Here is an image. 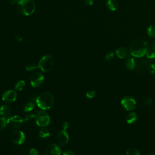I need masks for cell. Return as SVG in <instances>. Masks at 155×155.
I'll use <instances>...</instances> for the list:
<instances>
[{
	"label": "cell",
	"instance_id": "d4e9b609",
	"mask_svg": "<svg viewBox=\"0 0 155 155\" xmlns=\"http://www.w3.org/2000/svg\"><path fill=\"white\" fill-rule=\"evenodd\" d=\"M36 117V115L34 113H27L25 115L24 117V120L25 121H30L31 120H33V119H35Z\"/></svg>",
	"mask_w": 155,
	"mask_h": 155
},
{
	"label": "cell",
	"instance_id": "4316f807",
	"mask_svg": "<svg viewBox=\"0 0 155 155\" xmlns=\"http://www.w3.org/2000/svg\"><path fill=\"white\" fill-rule=\"evenodd\" d=\"M96 95V91L94 90H91V91H88V92H87L85 96L88 99H92Z\"/></svg>",
	"mask_w": 155,
	"mask_h": 155
},
{
	"label": "cell",
	"instance_id": "d590c367",
	"mask_svg": "<svg viewBox=\"0 0 155 155\" xmlns=\"http://www.w3.org/2000/svg\"><path fill=\"white\" fill-rule=\"evenodd\" d=\"M146 155H154V154H152V153H148V154H147Z\"/></svg>",
	"mask_w": 155,
	"mask_h": 155
},
{
	"label": "cell",
	"instance_id": "4dcf8cb0",
	"mask_svg": "<svg viewBox=\"0 0 155 155\" xmlns=\"http://www.w3.org/2000/svg\"><path fill=\"white\" fill-rule=\"evenodd\" d=\"M29 155H39L38 150L35 148H30L29 150Z\"/></svg>",
	"mask_w": 155,
	"mask_h": 155
},
{
	"label": "cell",
	"instance_id": "484cf974",
	"mask_svg": "<svg viewBox=\"0 0 155 155\" xmlns=\"http://www.w3.org/2000/svg\"><path fill=\"white\" fill-rule=\"evenodd\" d=\"M7 120L5 118L0 117V131L4 130L7 126Z\"/></svg>",
	"mask_w": 155,
	"mask_h": 155
},
{
	"label": "cell",
	"instance_id": "8fae6325",
	"mask_svg": "<svg viewBox=\"0 0 155 155\" xmlns=\"http://www.w3.org/2000/svg\"><path fill=\"white\" fill-rule=\"evenodd\" d=\"M61 150L59 147L54 143H52L47 146L44 151L45 155H60Z\"/></svg>",
	"mask_w": 155,
	"mask_h": 155
},
{
	"label": "cell",
	"instance_id": "7c38bea8",
	"mask_svg": "<svg viewBox=\"0 0 155 155\" xmlns=\"http://www.w3.org/2000/svg\"><path fill=\"white\" fill-rule=\"evenodd\" d=\"M56 140L59 143V145L61 146H64L66 145L69 140L68 134L67 133V131L64 130L61 131L57 135Z\"/></svg>",
	"mask_w": 155,
	"mask_h": 155
},
{
	"label": "cell",
	"instance_id": "e0dca14e",
	"mask_svg": "<svg viewBox=\"0 0 155 155\" xmlns=\"http://www.w3.org/2000/svg\"><path fill=\"white\" fill-rule=\"evenodd\" d=\"M137 119V115L135 112H130L126 116V121L128 124H133Z\"/></svg>",
	"mask_w": 155,
	"mask_h": 155
},
{
	"label": "cell",
	"instance_id": "83f0119b",
	"mask_svg": "<svg viewBox=\"0 0 155 155\" xmlns=\"http://www.w3.org/2000/svg\"><path fill=\"white\" fill-rule=\"evenodd\" d=\"M143 104L145 105H150L153 103V99L150 97H146L143 99Z\"/></svg>",
	"mask_w": 155,
	"mask_h": 155
},
{
	"label": "cell",
	"instance_id": "5bb4252c",
	"mask_svg": "<svg viewBox=\"0 0 155 155\" xmlns=\"http://www.w3.org/2000/svg\"><path fill=\"white\" fill-rule=\"evenodd\" d=\"M11 109L7 105H2L0 107V115L1 117L7 118L11 114Z\"/></svg>",
	"mask_w": 155,
	"mask_h": 155
},
{
	"label": "cell",
	"instance_id": "d6a6232c",
	"mask_svg": "<svg viewBox=\"0 0 155 155\" xmlns=\"http://www.w3.org/2000/svg\"><path fill=\"white\" fill-rule=\"evenodd\" d=\"M62 127L63 130L66 131V130L68 128V127H69V124H68V123L67 122H65L62 124Z\"/></svg>",
	"mask_w": 155,
	"mask_h": 155
},
{
	"label": "cell",
	"instance_id": "5b68a950",
	"mask_svg": "<svg viewBox=\"0 0 155 155\" xmlns=\"http://www.w3.org/2000/svg\"><path fill=\"white\" fill-rule=\"evenodd\" d=\"M35 120L36 124L39 127L47 126L50 122V118L48 114L44 111H39L36 114Z\"/></svg>",
	"mask_w": 155,
	"mask_h": 155
},
{
	"label": "cell",
	"instance_id": "277c9868",
	"mask_svg": "<svg viewBox=\"0 0 155 155\" xmlns=\"http://www.w3.org/2000/svg\"><path fill=\"white\" fill-rule=\"evenodd\" d=\"M54 65V60L53 56L49 54L44 56L38 63V67L44 72L51 71Z\"/></svg>",
	"mask_w": 155,
	"mask_h": 155
},
{
	"label": "cell",
	"instance_id": "f1b7e54d",
	"mask_svg": "<svg viewBox=\"0 0 155 155\" xmlns=\"http://www.w3.org/2000/svg\"><path fill=\"white\" fill-rule=\"evenodd\" d=\"M148 69V71L151 74H155V64H151L149 65Z\"/></svg>",
	"mask_w": 155,
	"mask_h": 155
},
{
	"label": "cell",
	"instance_id": "7402d4cb",
	"mask_svg": "<svg viewBox=\"0 0 155 155\" xmlns=\"http://www.w3.org/2000/svg\"><path fill=\"white\" fill-rule=\"evenodd\" d=\"M147 33L148 35L150 37H155V25H151L148 27L147 29Z\"/></svg>",
	"mask_w": 155,
	"mask_h": 155
},
{
	"label": "cell",
	"instance_id": "f546056e",
	"mask_svg": "<svg viewBox=\"0 0 155 155\" xmlns=\"http://www.w3.org/2000/svg\"><path fill=\"white\" fill-rule=\"evenodd\" d=\"M113 57H114V53L112 51H111L106 54L105 59L107 61H110L111 59H112L113 58Z\"/></svg>",
	"mask_w": 155,
	"mask_h": 155
},
{
	"label": "cell",
	"instance_id": "836d02e7",
	"mask_svg": "<svg viewBox=\"0 0 155 155\" xmlns=\"http://www.w3.org/2000/svg\"><path fill=\"white\" fill-rule=\"evenodd\" d=\"M85 2L87 5H92L93 3V0H84Z\"/></svg>",
	"mask_w": 155,
	"mask_h": 155
},
{
	"label": "cell",
	"instance_id": "30bf717a",
	"mask_svg": "<svg viewBox=\"0 0 155 155\" xmlns=\"http://www.w3.org/2000/svg\"><path fill=\"white\" fill-rule=\"evenodd\" d=\"M17 94L15 90H9L5 91L2 96V99L6 103H12L16 99Z\"/></svg>",
	"mask_w": 155,
	"mask_h": 155
},
{
	"label": "cell",
	"instance_id": "ffe728a7",
	"mask_svg": "<svg viewBox=\"0 0 155 155\" xmlns=\"http://www.w3.org/2000/svg\"><path fill=\"white\" fill-rule=\"evenodd\" d=\"M39 136L41 138L47 139L50 136L49 131L46 128L43 127V128H41L39 130Z\"/></svg>",
	"mask_w": 155,
	"mask_h": 155
},
{
	"label": "cell",
	"instance_id": "9a60e30c",
	"mask_svg": "<svg viewBox=\"0 0 155 155\" xmlns=\"http://www.w3.org/2000/svg\"><path fill=\"white\" fill-rule=\"evenodd\" d=\"M107 7L111 11H115L118 8L119 4L117 0H107Z\"/></svg>",
	"mask_w": 155,
	"mask_h": 155
},
{
	"label": "cell",
	"instance_id": "3957f363",
	"mask_svg": "<svg viewBox=\"0 0 155 155\" xmlns=\"http://www.w3.org/2000/svg\"><path fill=\"white\" fill-rule=\"evenodd\" d=\"M17 9L21 14L30 16L35 12V3L33 0H19L18 2Z\"/></svg>",
	"mask_w": 155,
	"mask_h": 155
},
{
	"label": "cell",
	"instance_id": "44dd1931",
	"mask_svg": "<svg viewBox=\"0 0 155 155\" xmlns=\"http://www.w3.org/2000/svg\"><path fill=\"white\" fill-rule=\"evenodd\" d=\"M25 86V83L23 80H19L16 84L15 86V88L16 90L21 91L22 90Z\"/></svg>",
	"mask_w": 155,
	"mask_h": 155
},
{
	"label": "cell",
	"instance_id": "e575fe53",
	"mask_svg": "<svg viewBox=\"0 0 155 155\" xmlns=\"http://www.w3.org/2000/svg\"><path fill=\"white\" fill-rule=\"evenodd\" d=\"M19 0H9V2L10 4H15L16 2H18Z\"/></svg>",
	"mask_w": 155,
	"mask_h": 155
},
{
	"label": "cell",
	"instance_id": "cb8c5ba5",
	"mask_svg": "<svg viewBox=\"0 0 155 155\" xmlns=\"http://www.w3.org/2000/svg\"><path fill=\"white\" fill-rule=\"evenodd\" d=\"M38 67V65H37L36 64L33 63V62H30L28 63L26 66H25V69L27 71H33L35 69H36Z\"/></svg>",
	"mask_w": 155,
	"mask_h": 155
},
{
	"label": "cell",
	"instance_id": "4fadbf2b",
	"mask_svg": "<svg viewBox=\"0 0 155 155\" xmlns=\"http://www.w3.org/2000/svg\"><path fill=\"white\" fill-rule=\"evenodd\" d=\"M116 53L120 59L127 58L131 54L130 50L124 47H120L117 48L116 50Z\"/></svg>",
	"mask_w": 155,
	"mask_h": 155
},
{
	"label": "cell",
	"instance_id": "d6986e66",
	"mask_svg": "<svg viewBox=\"0 0 155 155\" xmlns=\"http://www.w3.org/2000/svg\"><path fill=\"white\" fill-rule=\"evenodd\" d=\"M35 108V104L33 102H28L22 107V110L24 112H30L33 110Z\"/></svg>",
	"mask_w": 155,
	"mask_h": 155
},
{
	"label": "cell",
	"instance_id": "603a6c76",
	"mask_svg": "<svg viewBox=\"0 0 155 155\" xmlns=\"http://www.w3.org/2000/svg\"><path fill=\"white\" fill-rule=\"evenodd\" d=\"M126 155H140L139 151L135 148H130L126 151Z\"/></svg>",
	"mask_w": 155,
	"mask_h": 155
},
{
	"label": "cell",
	"instance_id": "9c48e42d",
	"mask_svg": "<svg viewBox=\"0 0 155 155\" xmlns=\"http://www.w3.org/2000/svg\"><path fill=\"white\" fill-rule=\"evenodd\" d=\"M121 105L128 111L133 110L136 107V102L134 98L131 96H125L121 101Z\"/></svg>",
	"mask_w": 155,
	"mask_h": 155
},
{
	"label": "cell",
	"instance_id": "6da1fadb",
	"mask_svg": "<svg viewBox=\"0 0 155 155\" xmlns=\"http://www.w3.org/2000/svg\"><path fill=\"white\" fill-rule=\"evenodd\" d=\"M148 49L147 43L142 39L133 41L130 45L129 50L131 54L135 58H142L145 55Z\"/></svg>",
	"mask_w": 155,
	"mask_h": 155
},
{
	"label": "cell",
	"instance_id": "52a82bcc",
	"mask_svg": "<svg viewBox=\"0 0 155 155\" xmlns=\"http://www.w3.org/2000/svg\"><path fill=\"white\" fill-rule=\"evenodd\" d=\"M24 122V119L18 115H14L8 117L7 120V125L12 128H20Z\"/></svg>",
	"mask_w": 155,
	"mask_h": 155
},
{
	"label": "cell",
	"instance_id": "8992f818",
	"mask_svg": "<svg viewBox=\"0 0 155 155\" xmlns=\"http://www.w3.org/2000/svg\"><path fill=\"white\" fill-rule=\"evenodd\" d=\"M10 139L15 144L21 145L25 142V136L22 131L15 130L11 133Z\"/></svg>",
	"mask_w": 155,
	"mask_h": 155
},
{
	"label": "cell",
	"instance_id": "7a4b0ae2",
	"mask_svg": "<svg viewBox=\"0 0 155 155\" xmlns=\"http://www.w3.org/2000/svg\"><path fill=\"white\" fill-rule=\"evenodd\" d=\"M36 102L39 108L42 110H48L51 108L54 102L53 94L49 92L41 93L36 99Z\"/></svg>",
	"mask_w": 155,
	"mask_h": 155
},
{
	"label": "cell",
	"instance_id": "ac0fdd59",
	"mask_svg": "<svg viewBox=\"0 0 155 155\" xmlns=\"http://www.w3.org/2000/svg\"><path fill=\"white\" fill-rule=\"evenodd\" d=\"M145 55L147 58L148 59L155 58V45H154L152 44L151 47L150 48L148 47Z\"/></svg>",
	"mask_w": 155,
	"mask_h": 155
},
{
	"label": "cell",
	"instance_id": "1f68e13d",
	"mask_svg": "<svg viewBox=\"0 0 155 155\" xmlns=\"http://www.w3.org/2000/svg\"><path fill=\"white\" fill-rule=\"evenodd\" d=\"M63 155H75L74 152L70 150H67L63 151Z\"/></svg>",
	"mask_w": 155,
	"mask_h": 155
},
{
	"label": "cell",
	"instance_id": "2e32d148",
	"mask_svg": "<svg viewBox=\"0 0 155 155\" xmlns=\"http://www.w3.org/2000/svg\"><path fill=\"white\" fill-rule=\"evenodd\" d=\"M136 61L133 58H129L125 62V66L128 70L133 71L136 68Z\"/></svg>",
	"mask_w": 155,
	"mask_h": 155
},
{
	"label": "cell",
	"instance_id": "ba28073f",
	"mask_svg": "<svg viewBox=\"0 0 155 155\" xmlns=\"http://www.w3.org/2000/svg\"><path fill=\"white\" fill-rule=\"evenodd\" d=\"M44 80V77L41 72H35L30 77L31 85L34 88L38 87L42 84Z\"/></svg>",
	"mask_w": 155,
	"mask_h": 155
}]
</instances>
